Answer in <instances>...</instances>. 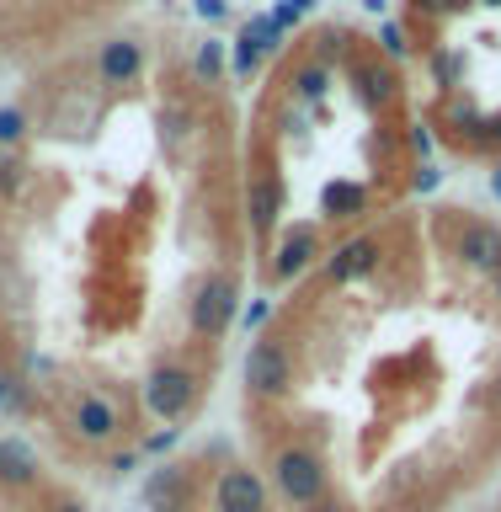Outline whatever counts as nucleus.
Masks as SVG:
<instances>
[{
    "instance_id": "nucleus-1",
    "label": "nucleus",
    "mask_w": 501,
    "mask_h": 512,
    "mask_svg": "<svg viewBox=\"0 0 501 512\" xmlns=\"http://www.w3.org/2000/svg\"><path fill=\"white\" fill-rule=\"evenodd\" d=\"M326 459L315 454V448H278L272 454V491L283 496L288 507H320V496H326Z\"/></svg>"
},
{
    "instance_id": "nucleus-2",
    "label": "nucleus",
    "mask_w": 501,
    "mask_h": 512,
    "mask_svg": "<svg viewBox=\"0 0 501 512\" xmlns=\"http://www.w3.org/2000/svg\"><path fill=\"white\" fill-rule=\"evenodd\" d=\"M192 400H198V374H192V368H182V363L150 368V379H144V406H150V416L182 422L192 411Z\"/></svg>"
},
{
    "instance_id": "nucleus-3",
    "label": "nucleus",
    "mask_w": 501,
    "mask_h": 512,
    "mask_svg": "<svg viewBox=\"0 0 501 512\" xmlns=\"http://www.w3.org/2000/svg\"><path fill=\"white\" fill-rule=\"evenodd\" d=\"M246 390L262 400H278L294 390V363H288V352L278 342H256L246 352Z\"/></svg>"
},
{
    "instance_id": "nucleus-4",
    "label": "nucleus",
    "mask_w": 501,
    "mask_h": 512,
    "mask_svg": "<svg viewBox=\"0 0 501 512\" xmlns=\"http://www.w3.org/2000/svg\"><path fill=\"white\" fill-rule=\"evenodd\" d=\"M70 427H75L80 443H112L123 432V411L112 406V395L86 390V395H75V406H70Z\"/></svg>"
},
{
    "instance_id": "nucleus-5",
    "label": "nucleus",
    "mask_w": 501,
    "mask_h": 512,
    "mask_svg": "<svg viewBox=\"0 0 501 512\" xmlns=\"http://www.w3.org/2000/svg\"><path fill=\"white\" fill-rule=\"evenodd\" d=\"M214 512H272L267 480L256 475V470H246V464L224 470L219 486H214Z\"/></svg>"
},
{
    "instance_id": "nucleus-6",
    "label": "nucleus",
    "mask_w": 501,
    "mask_h": 512,
    "mask_svg": "<svg viewBox=\"0 0 501 512\" xmlns=\"http://www.w3.org/2000/svg\"><path fill=\"white\" fill-rule=\"evenodd\" d=\"M235 320V283L230 278H208L192 299V331L198 336H224Z\"/></svg>"
},
{
    "instance_id": "nucleus-7",
    "label": "nucleus",
    "mask_w": 501,
    "mask_h": 512,
    "mask_svg": "<svg viewBox=\"0 0 501 512\" xmlns=\"http://www.w3.org/2000/svg\"><path fill=\"white\" fill-rule=\"evenodd\" d=\"M454 246H459V256H464V262H470L475 272H491V278L501 272V230H496V224H486V219H464Z\"/></svg>"
},
{
    "instance_id": "nucleus-8",
    "label": "nucleus",
    "mask_w": 501,
    "mask_h": 512,
    "mask_svg": "<svg viewBox=\"0 0 501 512\" xmlns=\"http://www.w3.org/2000/svg\"><path fill=\"white\" fill-rule=\"evenodd\" d=\"M246 214H251V230L267 235L283 214V182L278 171H251V187H246Z\"/></svg>"
},
{
    "instance_id": "nucleus-9",
    "label": "nucleus",
    "mask_w": 501,
    "mask_h": 512,
    "mask_svg": "<svg viewBox=\"0 0 501 512\" xmlns=\"http://www.w3.org/2000/svg\"><path fill=\"white\" fill-rule=\"evenodd\" d=\"M107 86H134L139 70H144V43L139 38H107L102 43V59H96Z\"/></svg>"
},
{
    "instance_id": "nucleus-10",
    "label": "nucleus",
    "mask_w": 501,
    "mask_h": 512,
    "mask_svg": "<svg viewBox=\"0 0 501 512\" xmlns=\"http://www.w3.org/2000/svg\"><path fill=\"white\" fill-rule=\"evenodd\" d=\"M38 480V454L16 438H0V486L6 491H27Z\"/></svg>"
},
{
    "instance_id": "nucleus-11",
    "label": "nucleus",
    "mask_w": 501,
    "mask_h": 512,
    "mask_svg": "<svg viewBox=\"0 0 501 512\" xmlns=\"http://www.w3.org/2000/svg\"><path fill=\"white\" fill-rule=\"evenodd\" d=\"M374 262H379V240L358 235V240H347V246L331 251V278L352 283V278H363V272H374Z\"/></svg>"
},
{
    "instance_id": "nucleus-12",
    "label": "nucleus",
    "mask_w": 501,
    "mask_h": 512,
    "mask_svg": "<svg viewBox=\"0 0 501 512\" xmlns=\"http://www.w3.org/2000/svg\"><path fill=\"white\" fill-rule=\"evenodd\" d=\"M320 256V240H315V230H294L278 246V278H294V272H304Z\"/></svg>"
},
{
    "instance_id": "nucleus-13",
    "label": "nucleus",
    "mask_w": 501,
    "mask_h": 512,
    "mask_svg": "<svg viewBox=\"0 0 501 512\" xmlns=\"http://www.w3.org/2000/svg\"><path fill=\"white\" fill-rule=\"evenodd\" d=\"M326 203H331V214H342V219H352V214H358V208H363V187H331L326 192Z\"/></svg>"
},
{
    "instance_id": "nucleus-14",
    "label": "nucleus",
    "mask_w": 501,
    "mask_h": 512,
    "mask_svg": "<svg viewBox=\"0 0 501 512\" xmlns=\"http://www.w3.org/2000/svg\"><path fill=\"white\" fill-rule=\"evenodd\" d=\"M326 64H310V70H299V80H294V86H299V96H310V102H315V96H326Z\"/></svg>"
},
{
    "instance_id": "nucleus-15",
    "label": "nucleus",
    "mask_w": 501,
    "mask_h": 512,
    "mask_svg": "<svg viewBox=\"0 0 501 512\" xmlns=\"http://www.w3.org/2000/svg\"><path fill=\"white\" fill-rule=\"evenodd\" d=\"M16 139H22V112H16V107H0V150H11Z\"/></svg>"
},
{
    "instance_id": "nucleus-16",
    "label": "nucleus",
    "mask_w": 501,
    "mask_h": 512,
    "mask_svg": "<svg viewBox=\"0 0 501 512\" xmlns=\"http://www.w3.org/2000/svg\"><path fill=\"white\" fill-rule=\"evenodd\" d=\"M11 187H16V160L0 150V192H11Z\"/></svg>"
},
{
    "instance_id": "nucleus-17",
    "label": "nucleus",
    "mask_w": 501,
    "mask_h": 512,
    "mask_svg": "<svg viewBox=\"0 0 501 512\" xmlns=\"http://www.w3.org/2000/svg\"><path fill=\"white\" fill-rule=\"evenodd\" d=\"M198 70H203V75L219 70V54H214V48H203V54H198Z\"/></svg>"
},
{
    "instance_id": "nucleus-18",
    "label": "nucleus",
    "mask_w": 501,
    "mask_h": 512,
    "mask_svg": "<svg viewBox=\"0 0 501 512\" xmlns=\"http://www.w3.org/2000/svg\"><path fill=\"white\" fill-rule=\"evenodd\" d=\"M48 512H91V507H86V502H75V496H64V502H54Z\"/></svg>"
},
{
    "instance_id": "nucleus-19",
    "label": "nucleus",
    "mask_w": 501,
    "mask_h": 512,
    "mask_svg": "<svg viewBox=\"0 0 501 512\" xmlns=\"http://www.w3.org/2000/svg\"><path fill=\"white\" fill-rule=\"evenodd\" d=\"M416 6H427V11H454V6H464V0H416Z\"/></svg>"
},
{
    "instance_id": "nucleus-20",
    "label": "nucleus",
    "mask_w": 501,
    "mask_h": 512,
    "mask_svg": "<svg viewBox=\"0 0 501 512\" xmlns=\"http://www.w3.org/2000/svg\"><path fill=\"white\" fill-rule=\"evenodd\" d=\"M310 512H336V507H310Z\"/></svg>"
},
{
    "instance_id": "nucleus-21",
    "label": "nucleus",
    "mask_w": 501,
    "mask_h": 512,
    "mask_svg": "<svg viewBox=\"0 0 501 512\" xmlns=\"http://www.w3.org/2000/svg\"><path fill=\"white\" fill-rule=\"evenodd\" d=\"M0 395H6V374H0Z\"/></svg>"
},
{
    "instance_id": "nucleus-22",
    "label": "nucleus",
    "mask_w": 501,
    "mask_h": 512,
    "mask_svg": "<svg viewBox=\"0 0 501 512\" xmlns=\"http://www.w3.org/2000/svg\"><path fill=\"white\" fill-rule=\"evenodd\" d=\"M496 288H501V272H496Z\"/></svg>"
},
{
    "instance_id": "nucleus-23",
    "label": "nucleus",
    "mask_w": 501,
    "mask_h": 512,
    "mask_svg": "<svg viewBox=\"0 0 501 512\" xmlns=\"http://www.w3.org/2000/svg\"><path fill=\"white\" fill-rule=\"evenodd\" d=\"M491 6H501V0H491Z\"/></svg>"
}]
</instances>
